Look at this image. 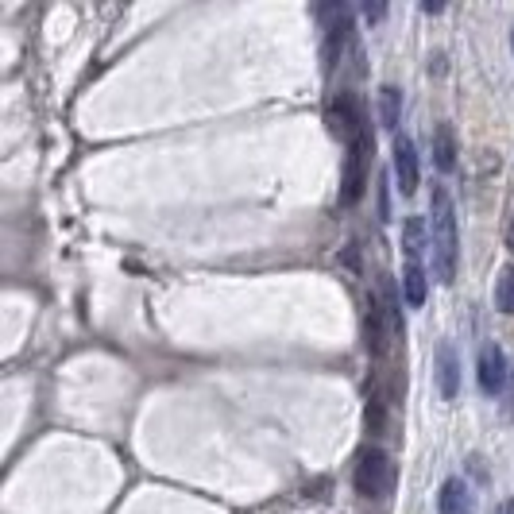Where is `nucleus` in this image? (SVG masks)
<instances>
[{
  "mask_svg": "<svg viewBox=\"0 0 514 514\" xmlns=\"http://www.w3.org/2000/svg\"><path fill=\"white\" fill-rule=\"evenodd\" d=\"M402 294H406V306H422L426 302V271H422L418 259H410L406 271H402Z\"/></svg>",
  "mask_w": 514,
  "mask_h": 514,
  "instance_id": "obj_11",
  "label": "nucleus"
},
{
  "mask_svg": "<svg viewBox=\"0 0 514 514\" xmlns=\"http://www.w3.org/2000/svg\"><path fill=\"white\" fill-rule=\"evenodd\" d=\"M344 31H348V12L344 8H325V70L337 66V51L344 47Z\"/></svg>",
  "mask_w": 514,
  "mask_h": 514,
  "instance_id": "obj_8",
  "label": "nucleus"
},
{
  "mask_svg": "<svg viewBox=\"0 0 514 514\" xmlns=\"http://www.w3.org/2000/svg\"><path fill=\"white\" fill-rule=\"evenodd\" d=\"M429 248H433V271H437V283L453 286L457 283V213H453V198L445 186L433 190L429 198Z\"/></svg>",
  "mask_w": 514,
  "mask_h": 514,
  "instance_id": "obj_1",
  "label": "nucleus"
},
{
  "mask_svg": "<svg viewBox=\"0 0 514 514\" xmlns=\"http://www.w3.org/2000/svg\"><path fill=\"white\" fill-rule=\"evenodd\" d=\"M499 514H514V499H511V503H503V507H499Z\"/></svg>",
  "mask_w": 514,
  "mask_h": 514,
  "instance_id": "obj_17",
  "label": "nucleus"
},
{
  "mask_svg": "<svg viewBox=\"0 0 514 514\" xmlns=\"http://www.w3.org/2000/svg\"><path fill=\"white\" fill-rule=\"evenodd\" d=\"M437 514H476V495L464 480H445L441 495H437Z\"/></svg>",
  "mask_w": 514,
  "mask_h": 514,
  "instance_id": "obj_6",
  "label": "nucleus"
},
{
  "mask_svg": "<svg viewBox=\"0 0 514 514\" xmlns=\"http://www.w3.org/2000/svg\"><path fill=\"white\" fill-rule=\"evenodd\" d=\"M511 47H514V31H511Z\"/></svg>",
  "mask_w": 514,
  "mask_h": 514,
  "instance_id": "obj_18",
  "label": "nucleus"
},
{
  "mask_svg": "<svg viewBox=\"0 0 514 514\" xmlns=\"http://www.w3.org/2000/svg\"><path fill=\"white\" fill-rule=\"evenodd\" d=\"M437 387H441V395H445V399H457L460 364H457L453 344H437Z\"/></svg>",
  "mask_w": 514,
  "mask_h": 514,
  "instance_id": "obj_9",
  "label": "nucleus"
},
{
  "mask_svg": "<svg viewBox=\"0 0 514 514\" xmlns=\"http://www.w3.org/2000/svg\"><path fill=\"white\" fill-rule=\"evenodd\" d=\"M399 101H402V93L395 86L379 89V113H383V128H395V124H399Z\"/></svg>",
  "mask_w": 514,
  "mask_h": 514,
  "instance_id": "obj_14",
  "label": "nucleus"
},
{
  "mask_svg": "<svg viewBox=\"0 0 514 514\" xmlns=\"http://www.w3.org/2000/svg\"><path fill=\"white\" fill-rule=\"evenodd\" d=\"M507 379H511V368H507L503 348L499 344H484L480 348V391L484 395H503Z\"/></svg>",
  "mask_w": 514,
  "mask_h": 514,
  "instance_id": "obj_5",
  "label": "nucleus"
},
{
  "mask_svg": "<svg viewBox=\"0 0 514 514\" xmlns=\"http://www.w3.org/2000/svg\"><path fill=\"white\" fill-rule=\"evenodd\" d=\"M433 163L437 171H453L457 167V136H453V124H437L433 128Z\"/></svg>",
  "mask_w": 514,
  "mask_h": 514,
  "instance_id": "obj_10",
  "label": "nucleus"
},
{
  "mask_svg": "<svg viewBox=\"0 0 514 514\" xmlns=\"http://www.w3.org/2000/svg\"><path fill=\"white\" fill-rule=\"evenodd\" d=\"M329 128L348 143L360 140V136L368 132V128H364V113H360V105H356L352 93H341V97L329 101Z\"/></svg>",
  "mask_w": 514,
  "mask_h": 514,
  "instance_id": "obj_4",
  "label": "nucleus"
},
{
  "mask_svg": "<svg viewBox=\"0 0 514 514\" xmlns=\"http://www.w3.org/2000/svg\"><path fill=\"white\" fill-rule=\"evenodd\" d=\"M368 163H372V132H364L360 140L348 143V167H344V205H356L364 198V186H368Z\"/></svg>",
  "mask_w": 514,
  "mask_h": 514,
  "instance_id": "obj_3",
  "label": "nucleus"
},
{
  "mask_svg": "<svg viewBox=\"0 0 514 514\" xmlns=\"http://www.w3.org/2000/svg\"><path fill=\"white\" fill-rule=\"evenodd\" d=\"M352 484L364 499H383L391 487H395V460L387 457L383 449H364L356 457V472H352Z\"/></svg>",
  "mask_w": 514,
  "mask_h": 514,
  "instance_id": "obj_2",
  "label": "nucleus"
},
{
  "mask_svg": "<svg viewBox=\"0 0 514 514\" xmlns=\"http://www.w3.org/2000/svg\"><path fill=\"white\" fill-rule=\"evenodd\" d=\"M507 248L514 252V205H511V217H507Z\"/></svg>",
  "mask_w": 514,
  "mask_h": 514,
  "instance_id": "obj_16",
  "label": "nucleus"
},
{
  "mask_svg": "<svg viewBox=\"0 0 514 514\" xmlns=\"http://www.w3.org/2000/svg\"><path fill=\"white\" fill-rule=\"evenodd\" d=\"M395 174H399L402 194H414L418 190V151H414V143L406 140V136L395 140Z\"/></svg>",
  "mask_w": 514,
  "mask_h": 514,
  "instance_id": "obj_7",
  "label": "nucleus"
},
{
  "mask_svg": "<svg viewBox=\"0 0 514 514\" xmlns=\"http://www.w3.org/2000/svg\"><path fill=\"white\" fill-rule=\"evenodd\" d=\"M402 248H406V259H422V248H426V225L422 217H410L406 229H402Z\"/></svg>",
  "mask_w": 514,
  "mask_h": 514,
  "instance_id": "obj_13",
  "label": "nucleus"
},
{
  "mask_svg": "<svg viewBox=\"0 0 514 514\" xmlns=\"http://www.w3.org/2000/svg\"><path fill=\"white\" fill-rule=\"evenodd\" d=\"M495 310L499 314H514V263H507L495 279Z\"/></svg>",
  "mask_w": 514,
  "mask_h": 514,
  "instance_id": "obj_12",
  "label": "nucleus"
},
{
  "mask_svg": "<svg viewBox=\"0 0 514 514\" xmlns=\"http://www.w3.org/2000/svg\"><path fill=\"white\" fill-rule=\"evenodd\" d=\"M383 12H387L383 4H368V8H364V16H368V20H383Z\"/></svg>",
  "mask_w": 514,
  "mask_h": 514,
  "instance_id": "obj_15",
  "label": "nucleus"
}]
</instances>
